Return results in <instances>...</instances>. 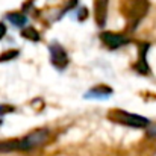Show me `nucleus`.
Masks as SVG:
<instances>
[{"instance_id": "obj_5", "label": "nucleus", "mask_w": 156, "mask_h": 156, "mask_svg": "<svg viewBox=\"0 0 156 156\" xmlns=\"http://www.w3.org/2000/svg\"><path fill=\"white\" fill-rule=\"evenodd\" d=\"M100 40L105 46L111 50L120 49L123 46H126L129 43V38H126L123 34H117V32H102L100 34Z\"/></svg>"}, {"instance_id": "obj_3", "label": "nucleus", "mask_w": 156, "mask_h": 156, "mask_svg": "<svg viewBox=\"0 0 156 156\" xmlns=\"http://www.w3.org/2000/svg\"><path fill=\"white\" fill-rule=\"evenodd\" d=\"M49 138V130L47 129H37L34 132H30L29 135H26L23 140H21V146H23V150H30V149H35L41 144H44Z\"/></svg>"}, {"instance_id": "obj_2", "label": "nucleus", "mask_w": 156, "mask_h": 156, "mask_svg": "<svg viewBox=\"0 0 156 156\" xmlns=\"http://www.w3.org/2000/svg\"><path fill=\"white\" fill-rule=\"evenodd\" d=\"M108 118L114 123H120V124L130 126V127H135V129H143V127H147L150 124V121L146 117L130 114L124 109H111L108 112Z\"/></svg>"}, {"instance_id": "obj_15", "label": "nucleus", "mask_w": 156, "mask_h": 156, "mask_svg": "<svg viewBox=\"0 0 156 156\" xmlns=\"http://www.w3.org/2000/svg\"><path fill=\"white\" fill-rule=\"evenodd\" d=\"M88 17V11H87V8H82V9H79V15H77V18L82 21V20H85Z\"/></svg>"}, {"instance_id": "obj_7", "label": "nucleus", "mask_w": 156, "mask_h": 156, "mask_svg": "<svg viewBox=\"0 0 156 156\" xmlns=\"http://www.w3.org/2000/svg\"><path fill=\"white\" fill-rule=\"evenodd\" d=\"M147 49H149V44L143 43L140 44V56H138V61L135 64V70L140 73V74H147L149 73V65H147Z\"/></svg>"}, {"instance_id": "obj_4", "label": "nucleus", "mask_w": 156, "mask_h": 156, "mask_svg": "<svg viewBox=\"0 0 156 156\" xmlns=\"http://www.w3.org/2000/svg\"><path fill=\"white\" fill-rule=\"evenodd\" d=\"M49 50H50V61H52L53 67L58 68V70L67 68V65H68V56H67L65 49L59 43L53 41L52 44L49 46Z\"/></svg>"}, {"instance_id": "obj_6", "label": "nucleus", "mask_w": 156, "mask_h": 156, "mask_svg": "<svg viewBox=\"0 0 156 156\" xmlns=\"http://www.w3.org/2000/svg\"><path fill=\"white\" fill-rule=\"evenodd\" d=\"M109 0H94V20L99 27H103L108 18Z\"/></svg>"}, {"instance_id": "obj_16", "label": "nucleus", "mask_w": 156, "mask_h": 156, "mask_svg": "<svg viewBox=\"0 0 156 156\" xmlns=\"http://www.w3.org/2000/svg\"><path fill=\"white\" fill-rule=\"evenodd\" d=\"M5 35H6V26H5L3 23H0V40H2Z\"/></svg>"}, {"instance_id": "obj_10", "label": "nucleus", "mask_w": 156, "mask_h": 156, "mask_svg": "<svg viewBox=\"0 0 156 156\" xmlns=\"http://www.w3.org/2000/svg\"><path fill=\"white\" fill-rule=\"evenodd\" d=\"M6 18H8L14 26H17V27L24 26V24H26V21H27L26 15H24V14H21V12H9V14L6 15Z\"/></svg>"}, {"instance_id": "obj_8", "label": "nucleus", "mask_w": 156, "mask_h": 156, "mask_svg": "<svg viewBox=\"0 0 156 156\" xmlns=\"http://www.w3.org/2000/svg\"><path fill=\"white\" fill-rule=\"evenodd\" d=\"M111 94H112V90H111L108 85H97V87L91 88V90L85 94V97H87V99H106V97L111 96Z\"/></svg>"}, {"instance_id": "obj_1", "label": "nucleus", "mask_w": 156, "mask_h": 156, "mask_svg": "<svg viewBox=\"0 0 156 156\" xmlns=\"http://www.w3.org/2000/svg\"><path fill=\"white\" fill-rule=\"evenodd\" d=\"M121 14L126 18L129 32H133L150 9L149 0H121Z\"/></svg>"}, {"instance_id": "obj_12", "label": "nucleus", "mask_w": 156, "mask_h": 156, "mask_svg": "<svg viewBox=\"0 0 156 156\" xmlns=\"http://www.w3.org/2000/svg\"><path fill=\"white\" fill-rule=\"evenodd\" d=\"M17 56H18V50H15V49L6 50V52H3L0 55V62H9V61L15 59Z\"/></svg>"}, {"instance_id": "obj_14", "label": "nucleus", "mask_w": 156, "mask_h": 156, "mask_svg": "<svg viewBox=\"0 0 156 156\" xmlns=\"http://www.w3.org/2000/svg\"><path fill=\"white\" fill-rule=\"evenodd\" d=\"M12 111H14V106H9V105H0V115L8 114V112H12Z\"/></svg>"}, {"instance_id": "obj_13", "label": "nucleus", "mask_w": 156, "mask_h": 156, "mask_svg": "<svg viewBox=\"0 0 156 156\" xmlns=\"http://www.w3.org/2000/svg\"><path fill=\"white\" fill-rule=\"evenodd\" d=\"M147 135L150 138H156V124H149L147 126Z\"/></svg>"}, {"instance_id": "obj_11", "label": "nucleus", "mask_w": 156, "mask_h": 156, "mask_svg": "<svg viewBox=\"0 0 156 156\" xmlns=\"http://www.w3.org/2000/svg\"><path fill=\"white\" fill-rule=\"evenodd\" d=\"M21 37L23 38H26V40H29V41H40V32L35 29V27H32V26H26V27H23L21 29Z\"/></svg>"}, {"instance_id": "obj_9", "label": "nucleus", "mask_w": 156, "mask_h": 156, "mask_svg": "<svg viewBox=\"0 0 156 156\" xmlns=\"http://www.w3.org/2000/svg\"><path fill=\"white\" fill-rule=\"evenodd\" d=\"M17 150H23L21 140H5V141H0V153H11V152H17Z\"/></svg>"}]
</instances>
